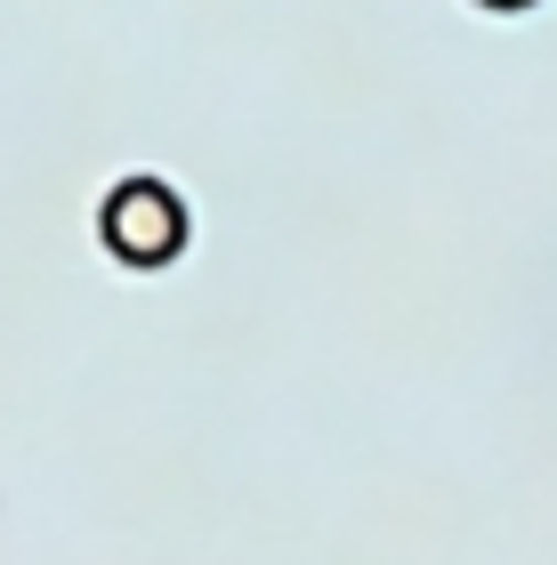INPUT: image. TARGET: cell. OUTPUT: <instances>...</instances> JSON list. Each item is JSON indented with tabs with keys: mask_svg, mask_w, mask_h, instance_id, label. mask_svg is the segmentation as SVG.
Instances as JSON below:
<instances>
[{
	"mask_svg": "<svg viewBox=\"0 0 557 565\" xmlns=\"http://www.w3.org/2000/svg\"><path fill=\"white\" fill-rule=\"evenodd\" d=\"M476 9H534V0H476Z\"/></svg>",
	"mask_w": 557,
	"mask_h": 565,
	"instance_id": "2",
	"label": "cell"
},
{
	"mask_svg": "<svg viewBox=\"0 0 557 565\" xmlns=\"http://www.w3.org/2000/svg\"><path fill=\"white\" fill-rule=\"evenodd\" d=\"M97 243H106L121 267H170L186 250L179 186H162V178H121V186L97 202Z\"/></svg>",
	"mask_w": 557,
	"mask_h": 565,
	"instance_id": "1",
	"label": "cell"
}]
</instances>
